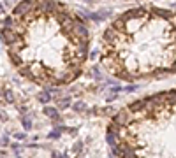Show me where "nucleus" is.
I'll return each mask as SVG.
<instances>
[{
  "mask_svg": "<svg viewBox=\"0 0 176 158\" xmlns=\"http://www.w3.org/2000/svg\"><path fill=\"white\" fill-rule=\"evenodd\" d=\"M0 39L18 74L42 88L81 77L90 58L86 21L60 0H21L0 25Z\"/></svg>",
  "mask_w": 176,
  "mask_h": 158,
  "instance_id": "1",
  "label": "nucleus"
},
{
  "mask_svg": "<svg viewBox=\"0 0 176 158\" xmlns=\"http://www.w3.org/2000/svg\"><path fill=\"white\" fill-rule=\"evenodd\" d=\"M99 58L127 83L176 74V11L141 5L118 14L102 32Z\"/></svg>",
  "mask_w": 176,
  "mask_h": 158,
  "instance_id": "2",
  "label": "nucleus"
},
{
  "mask_svg": "<svg viewBox=\"0 0 176 158\" xmlns=\"http://www.w3.org/2000/svg\"><path fill=\"white\" fill-rule=\"evenodd\" d=\"M116 158H176V90L120 107L106 130Z\"/></svg>",
  "mask_w": 176,
  "mask_h": 158,
  "instance_id": "3",
  "label": "nucleus"
},
{
  "mask_svg": "<svg viewBox=\"0 0 176 158\" xmlns=\"http://www.w3.org/2000/svg\"><path fill=\"white\" fill-rule=\"evenodd\" d=\"M55 107L58 109V111H65V109H69L71 106H72V98L69 97V95H65V97H60V98H55Z\"/></svg>",
  "mask_w": 176,
  "mask_h": 158,
  "instance_id": "4",
  "label": "nucleus"
},
{
  "mask_svg": "<svg viewBox=\"0 0 176 158\" xmlns=\"http://www.w3.org/2000/svg\"><path fill=\"white\" fill-rule=\"evenodd\" d=\"M65 130H67V127H63V125H58V127H55L49 134H48V139H51V141H55V139H60L62 137V134H65Z\"/></svg>",
  "mask_w": 176,
  "mask_h": 158,
  "instance_id": "5",
  "label": "nucleus"
},
{
  "mask_svg": "<svg viewBox=\"0 0 176 158\" xmlns=\"http://www.w3.org/2000/svg\"><path fill=\"white\" fill-rule=\"evenodd\" d=\"M42 114L46 116V118H49V120H53V118H56V116H60V113H58V109L56 107H53V106H44L42 107Z\"/></svg>",
  "mask_w": 176,
  "mask_h": 158,
  "instance_id": "6",
  "label": "nucleus"
},
{
  "mask_svg": "<svg viewBox=\"0 0 176 158\" xmlns=\"http://www.w3.org/2000/svg\"><path fill=\"white\" fill-rule=\"evenodd\" d=\"M37 100L41 102V104H44V106H48L51 100H53V95L49 93V91H41V93H37Z\"/></svg>",
  "mask_w": 176,
  "mask_h": 158,
  "instance_id": "7",
  "label": "nucleus"
},
{
  "mask_svg": "<svg viewBox=\"0 0 176 158\" xmlns=\"http://www.w3.org/2000/svg\"><path fill=\"white\" fill-rule=\"evenodd\" d=\"M4 100H5L7 104H14V100H16V95H14V91H11V90H5V93H4Z\"/></svg>",
  "mask_w": 176,
  "mask_h": 158,
  "instance_id": "8",
  "label": "nucleus"
},
{
  "mask_svg": "<svg viewBox=\"0 0 176 158\" xmlns=\"http://www.w3.org/2000/svg\"><path fill=\"white\" fill-rule=\"evenodd\" d=\"M21 123H23V128H25V130H32V128H33V123H32V118H30V116H23V118H21Z\"/></svg>",
  "mask_w": 176,
  "mask_h": 158,
  "instance_id": "9",
  "label": "nucleus"
},
{
  "mask_svg": "<svg viewBox=\"0 0 176 158\" xmlns=\"http://www.w3.org/2000/svg\"><path fill=\"white\" fill-rule=\"evenodd\" d=\"M71 107H72L76 113H83V111H85V107H86V104H85L83 100H79V102H76V104H72Z\"/></svg>",
  "mask_w": 176,
  "mask_h": 158,
  "instance_id": "10",
  "label": "nucleus"
},
{
  "mask_svg": "<svg viewBox=\"0 0 176 158\" xmlns=\"http://www.w3.org/2000/svg\"><path fill=\"white\" fill-rule=\"evenodd\" d=\"M92 76H93V79L102 81V74H100V70H99V67H97V65H93V67H92Z\"/></svg>",
  "mask_w": 176,
  "mask_h": 158,
  "instance_id": "11",
  "label": "nucleus"
},
{
  "mask_svg": "<svg viewBox=\"0 0 176 158\" xmlns=\"http://www.w3.org/2000/svg\"><path fill=\"white\" fill-rule=\"evenodd\" d=\"M11 142H9V135H2L0 137V148H7Z\"/></svg>",
  "mask_w": 176,
  "mask_h": 158,
  "instance_id": "12",
  "label": "nucleus"
},
{
  "mask_svg": "<svg viewBox=\"0 0 176 158\" xmlns=\"http://www.w3.org/2000/svg\"><path fill=\"white\" fill-rule=\"evenodd\" d=\"M138 90V84H127L125 88H123V91H127V93H130V91H136Z\"/></svg>",
  "mask_w": 176,
  "mask_h": 158,
  "instance_id": "13",
  "label": "nucleus"
},
{
  "mask_svg": "<svg viewBox=\"0 0 176 158\" xmlns=\"http://www.w3.org/2000/svg\"><path fill=\"white\" fill-rule=\"evenodd\" d=\"M81 148H83V142H81V141H78V142L72 146V151H74V153H79V151H81Z\"/></svg>",
  "mask_w": 176,
  "mask_h": 158,
  "instance_id": "14",
  "label": "nucleus"
},
{
  "mask_svg": "<svg viewBox=\"0 0 176 158\" xmlns=\"http://www.w3.org/2000/svg\"><path fill=\"white\" fill-rule=\"evenodd\" d=\"M111 93H120V91H123V86H118V84H115V86H111V90H109Z\"/></svg>",
  "mask_w": 176,
  "mask_h": 158,
  "instance_id": "15",
  "label": "nucleus"
},
{
  "mask_svg": "<svg viewBox=\"0 0 176 158\" xmlns=\"http://www.w3.org/2000/svg\"><path fill=\"white\" fill-rule=\"evenodd\" d=\"M116 97H118V93H111V91H109V95H108L106 100H108V102H113V100H116Z\"/></svg>",
  "mask_w": 176,
  "mask_h": 158,
  "instance_id": "16",
  "label": "nucleus"
},
{
  "mask_svg": "<svg viewBox=\"0 0 176 158\" xmlns=\"http://www.w3.org/2000/svg\"><path fill=\"white\" fill-rule=\"evenodd\" d=\"M25 137H26V135H25L23 132H18V134H14V139H16V141H23Z\"/></svg>",
  "mask_w": 176,
  "mask_h": 158,
  "instance_id": "17",
  "label": "nucleus"
},
{
  "mask_svg": "<svg viewBox=\"0 0 176 158\" xmlns=\"http://www.w3.org/2000/svg\"><path fill=\"white\" fill-rule=\"evenodd\" d=\"M51 158H65V157H63L62 153H56V151H53V153H51Z\"/></svg>",
  "mask_w": 176,
  "mask_h": 158,
  "instance_id": "18",
  "label": "nucleus"
},
{
  "mask_svg": "<svg viewBox=\"0 0 176 158\" xmlns=\"http://www.w3.org/2000/svg\"><path fill=\"white\" fill-rule=\"evenodd\" d=\"M90 58L95 60V58H97V51H92V53H90Z\"/></svg>",
  "mask_w": 176,
  "mask_h": 158,
  "instance_id": "19",
  "label": "nucleus"
},
{
  "mask_svg": "<svg viewBox=\"0 0 176 158\" xmlns=\"http://www.w3.org/2000/svg\"><path fill=\"white\" fill-rule=\"evenodd\" d=\"M0 12H4V4L0 2Z\"/></svg>",
  "mask_w": 176,
  "mask_h": 158,
  "instance_id": "20",
  "label": "nucleus"
},
{
  "mask_svg": "<svg viewBox=\"0 0 176 158\" xmlns=\"http://www.w3.org/2000/svg\"><path fill=\"white\" fill-rule=\"evenodd\" d=\"M5 4H11V0H5Z\"/></svg>",
  "mask_w": 176,
  "mask_h": 158,
  "instance_id": "21",
  "label": "nucleus"
},
{
  "mask_svg": "<svg viewBox=\"0 0 176 158\" xmlns=\"http://www.w3.org/2000/svg\"><path fill=\"white\" fill-rule=\"evenodd\" d=\"M14 2H16V4H18V2H21V0H14Z\"/></svg>",
  "mask_w": 176,
  "mask_h": 158,
  "instance_id": "22",
  "label": "nucleus"
}]
</instances>
